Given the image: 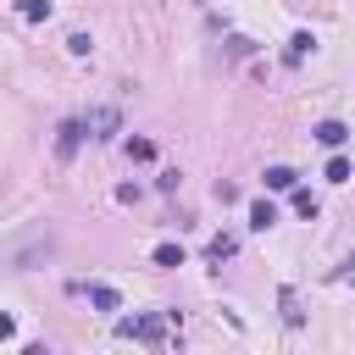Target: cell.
<instances>
[{
  "label": "cell",
  "mask_w": 355,
  "mask_h": 355,
  "mask_svg": "<svg viewBox=\"0 0 355 355\" xmlns=\"http://www.w3.org/2000/svg\"><path fill=\"white\" fill-rule=\"evenodd\" d=\"M294 183H300V172H294V166H266V189H277V194H283V189H294Z\"/></svg>",
  "instance_id": "cell-7"
},
{
  "label": "cell",
  "mask_w": 355,
  "mask_h": 355,
  "mask_svg": "<svg viewBox=\"0 0 355 355\" xmlns=\"http://www.w3.org/2000/svg\"><path fill=\"white\" fill-rule=\"evenodd\" d=\"M128 155H133V161H155V144H150V139H128Z\"/></svg>",
  "instance_id": "cell-14"
},
{
  "label": "cell",
  "mask_w": 355,
  "mask_h": 355,
  "mask_svg": "<svg viewBox=\"0 0 355 355\" xmlns=\"http://www.w3.org/2000/svg\"><path fill=\"white\" fill-rule=\"evenodd\" d=\"M283 322H288V327H300V322H305V311H300V300H294V294H283Z\"/></svg>",
  "instance_id": "cell-15"
},
{
  "label": "cell",
  "mask_w": 355,
  "mask_h": 355,
  "mask_svg": "<svg viewBox=\"0 0 355 355\" xmlns=\"http://www.w3.org/2000/svg\"><path fill=\"white\" fill-rule=\"evenodd\" d=\"M89 305L94 311H116V288L111 283H89Z\"/></svg>",
  "instance_id": "cell-9"
},
{
  "label": "cell",
  "mask_w": 355,
  "mask_h": 355,
  "mask_svg": "<svg viewBox=\"0 0 355 355\" xmlns=\"http://www.w3.org/2000/svg\"><path fill=\"white\" fill-rule=\"evenodd\" d=\"M83 122H89V133H94V139H111V133L122 128V116H116L111 105H100V111H94V116H83Z\"/></svg>",
  "instance_id": "cell-2"
},
{
  "label": "cell",
  "mask_w": 355,
  "mask_h": 355,
  "mask_svg": "<svg viewBox=\"0 0 355 355\" xmlns=\"http://www.w3.org/2000/svg\"><path fill=\"white\" fill-rule=\"evenodd\" d=\"M288 194H294V211H300V216H316V211H322L311 189H288Z\"/></svg>",
  "instance_id": "cell-12"
},
{
  "label": "cell",
  "mask_w": 355,
  "mask_h": 355,
  "mask_svg": "<svg viewBox=\"0 0 355 355\" xmlns=\"http://www.w3.org/2000/svg\"><path fill=\"white\" fill-rule=\"evenodd\" d=\"M17 11H22V22H44L50 17V0H22Z\"/></svg>",
  "instance_id": "cell-13"
},
{
  "label": "cell",
  "mask_w": 355,
  "mask_h": 355,
  "mask_svg": "<svg viewBox=\"0 0 355 355\" xmlns=\"http://www.w3.org/2000/svg\"><path fill=\"white\" fill-rule=\"evenodd\" d=\"M344 139H349V128H344L338 116H327V122H316V144H327V150H338Z\"/></svg>",
  "instance_id": "cell-3"
},
{
  "label": "cell",
  "mask_w": 355,
  "mask_h": 355,
  "mask_svg": "<svg viewBox=\"0 0 355 355\" xmlns=\"http://www.w3.org/2000/svg\"><path fill=\"white\" fill-rule=\"evenodd\" d=\"M150 261L172 272V266H183V244H172V239H166V244H155V255H150Z\"/></svg>",
  "instance_id": "cell-8"
},
{
  "label": "cell",
  "mask_w": 355,
  "mask_h": 355,
  "mask_svg": "<svg viewBox=\"0 0 355 355\" xmlns=\"http://www.w3.org/2000/svg\"><path fill=\"white\" fill-rule=\"evenodd\" d=\"M83 128H89V122H61V128H55V155H72L78 139H83Z\"/></svg>",
  "instance_id": "cell-4"
},
{
  "label": "cell",
  "mask_w": 355,
  "mask_h": 355,
  "mask_svg": "<svg viewBox=\"0 0 355 355\" xmlns=\"http://www.w3.org/2000/svg\"><path fill=\"white\" fill-rule=\"evenodd\" d=\"M349 172H355V166H349V155H333L322 178H327V183H349Z\"/></svg>",
  "instance_id": "cell-11"
},
{
  "label": "cell",
  "mask_w": 355,
  "mask_h": 355,
  "mask_svg": "<svg viewBox=\"0 0 355 355\" xmlns=\"http://www.w3.org/2000/svg\"><path fill=\"white\" fill-rule=\"evenodd\" d=\"M166 322H172V316H166ZM166 322H161V316H128V322H122V333H128V338H144V344H161Z\"/></svg>",
  "instance_id": "cell-1"
},
{
  "label": "cell",
  "mask_w": 355,
  "mask_h": 355,
  "mask_svg": "<svg viewBox=\"0 0 355 355\" xmlns=\"http://www.w3.org/2000/svg\"><path fill=\"white\" fill-rule=\"evenodd\" d=\"M67 50H72V55H89V50H94V39H89V33H72V39H67Z\"/></svg>",
  "instance_id": "cell-16"
},
{
  "label": "cell",
  "mask_w": 355,
  "mask_h": 355,
  "mask_svg": "<svg viewBox=\"0 0 355 355\" xmlns=\"http://www.w3.org/2000/svg\"><path fill=\"white\" fill-rule=\"evenodd\" d=\"M311 50H316V39H311V33H305V28H300V33H294V39H288V50H283V61H288V67H300V61H305V55H311Z\"/></svg>",
  "instance_id": "cell-5"
},
{
  "label": "cell",
  "mask_w": 355,
  "mask_h": 355,
  "mask_svg": "<svg viewBox=\"0 0 355 355\" xmlns=\"http://www.w3.org/2000/svg\"><path fill=\"white\" fill-rule=\"evenodd\" d=\"M233 250H239V239H233V233H216V239L205 244V255H211V261H227Z\"/></svg>",
  "instance_id": "cell-10"
},
{
  "label": "cell",
  "mask_w": 355,
  "mask_h": 355,
  "mask_svg": "<svg viewBox=\"0 0 355 355\" xmlns=\"http://www.w3.org/2000/svg\"><path fill=\"white\" fill-rule=\"evenodd\" d=\"M272 222H277V205H272V200H255V205H250V227H255V233H266Z\"/></svg>",
  "instance_id": "cell-6"
}]
</instances>
